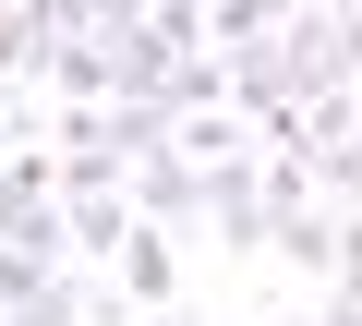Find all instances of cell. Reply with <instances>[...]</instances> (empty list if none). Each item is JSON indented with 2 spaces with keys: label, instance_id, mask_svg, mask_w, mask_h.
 I'll list each match as a JSON object with an SVG mask.
<instances>
[{
  "label": "cell",
  "instance_id": "1",
  "mask_svg": "<svg viewBox=\"0 0 362 326\" xmlns=\"http://www.w3.org/2000/svg\"><path fill=\"white\" fill-rule=\"evenodd\" d=\"M194 170H206V230H218L230 254H254V242H266V145L194 157Z\"/></svg>",
  "mask_w": 362,
  "mask_h": 326
},
{
  "label": "cell",
  "instance_id": "2",
  "mask_svg": "<svg viewBox=\"0 0 362 326\" xmlns=\"http://www.w3.org/2000/svg\"><path fill=\"white\" fill-rule=\"evenodd\" d=\"M121 206H133V218H157V230H181V218H206V170L157 133L145 157H121Z\"/></svg>",
  "mask_w": 362,
  "mask_h": 326
},
{
  "label": "cell",
  "instance_id": "3",
  "mask_svg": "<svg viewBox=\"0 0 362 326\" xmlns=\"http://www.w3.org/2000/svg\"><path fill=\"white\" fill-rule=\"evenodd\" d=\"M109 290H121L133 314H169V302H181V242H169L157 218H121V242H109Z\"/></svg>",
  "mask_w": 362,
  "mask_h": 326
},
{
  "label": "cell",
  "instance_id": "4",
  "mask_svg": "<svg viewBox=\"0 0 362 326\" xmlns=\"http://www.w3.org/2000/svg\"><path fill=\"white\" fill-rule=\"evenodd\" d=\"M37 206H61V157L49 145H13V157H0V230L37 218Z\"/></svg>",
  "mask_w": 362,
  "mask_h": 326
},
{
  "label": "cell",
  "instance_id": "5",
  "mask_svg": "<svg viewBox=\"0 0 362 326\" xmlns=\"http://www.w3.org/2000/svg\"><path fill=\"white\" fill-rule=\"evenodd\" d=\"M85 290H97V278L73 266V278H61V290H37V302H0V326H85Z\"/></svg>",
  "mask_w": 362,
  "mask_h": 326
},
{
  "label": "cell",
  "instance_id": "6",
  "mask_svg": "<svg viewBox=\"0 0 362 326\" xmlns=\"http://www.w3.org/2000/svg\"><path fill=\"white\" fill-rule=\"evenodd\" d=\"M61 278H73V254H13V242H0V302H37Z\"/></svg>",
  "mask_w": 362,
  "mask_h": 326
},
{
  "label": "cell",
  "instance_id": "7",
  "mask_svg": "<svg viewBox=\"0 0 362 326\" xmlns=\"http://www.w3.org/2000/svg\"><path fill=\"white\" fill-rule=\"evenodd\" d=\"M314 13H326V25H338V73H350V85H362V0H314Z\"/></svg>",
  "mask_w": 362,
  "mask_h": 326
},
{
  "label": "cell",
  "instance_id": "8",
  "mask_svg": "<svg viewBox=\"0 0 362 326\" xmlns=\"http://www.w3.org/2000/svg\"><path fill=\"white\" fill-rule=\"evenodd\" d=\"M314 326H362V266H338V278H326V302H314Z\"/></svg>",
  "mask_w": 362,
  "mask_h": 326
},
{
  "label": "cell",
  "instance_id": "9",
  "mask_svg": "<svg viewBox=\"0 0 362 326\" xmlns=\"http://www.w3.org/2000/svg\"><path fill=\"white\" fill-rule=\"evenodd\" d=\"M338 266H362V206L338 218ZM338 266H326V278H338Z\"/></svg>",
  "mask_w": 362,
  "mask_h": 326
}]
</instances>
